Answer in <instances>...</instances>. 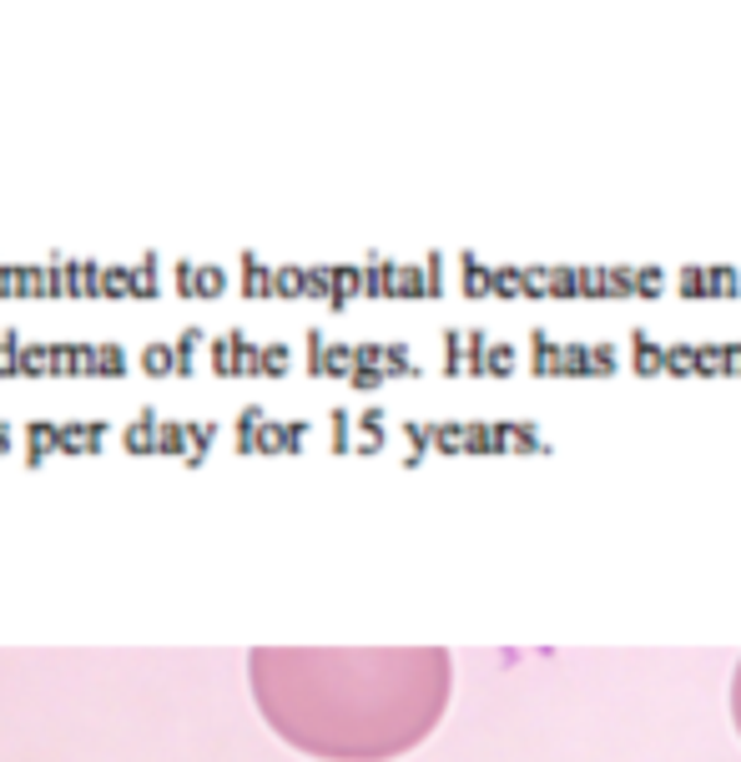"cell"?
<instances>
[{
	"label": "cell",
	"instance_id": "cell-1",
	"mask_svg": "<svg viewBox=\"0 0 741 762\" xmlns=\"http://www.w3.org/2000/svg\"><path fill=\"white\" fill-rule=\"evenodd\" d=\"M247 687L287 748L389 762L439 727L455 661L444 646H252Z\"/></svg>",
	"mask_w": 741,
	"mask_h": 762
},
{
	"label": "cell",
	"instance_id": "cell-2",
	"mask_svg": "<svg viewBox=\"0 0 741 762\" xmlns=\"http://www.w3.org/2000/svg\"><path fill=\"white\" fill-rule=\"evenodd\" d=\"M731 723L741 732V661H737V677H731Z\"/></svg>",
	"mask_w": 741,
	"mask_h": 762
}]
</instances>
